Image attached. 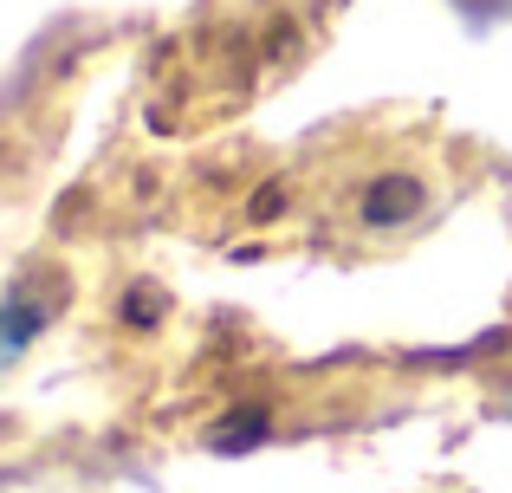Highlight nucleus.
<instances>
[{"instance_id": "nucleus-3", "label": "nucleus", "mask_w": 512, "mask_h": 493, "mask_svg": "<svg viewBox=\"0 0 512 493\" xmlns=\"http://www.w3.org/2000/svg\"><path fill=\"white\" fill-rule=\"evenodd\" d=\"M266 429H273V422H266V409H234V422H221V429H214V448L240 455V448H253Z\"/></svg>"}, {"instance_id": "nucleus-1", "label": "nucleus", "mask_w": 512, "mask_h": 493, "mask_svg": "<svg viewBox=\"0 0 512 493\" xmlns=\"http://www.w3.org/2000/svg\"><path fill=\"white\" fill-rule=\"evenodd\" d=\"M46 318H52V292H33V286H20L7 305H0V357H13V351H26V344L46 331Z\"/></svg>"}, {"instance_id": "nucleus-2", "label": "nucleus", "mask_w": 512, "mask_h": 493, "mask_svg": "<svg viewBox=\"0 0 512 493\" xmlns=\"http://www.w3.org/2000/svg\"><path fill=\"white\" fill-rule=\"evenodd\" d=\"M415 208H422V182L415 176H383L370 182V195H363V221L370 228H396V221H409Z\"/></svg>"}]
</instances>
